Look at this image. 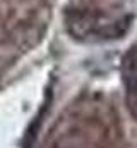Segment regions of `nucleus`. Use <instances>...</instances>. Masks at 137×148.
I'll return each instance as SVG.
<instances>
[{
    "instance_id": "nucleus-1",
    "label": "nucleus",
    "mask_w": 137,
    "mask_h": 148,
    "mask_svg": "<svg viewBox=\"0 0 137 148\" xmlns=\"http://www.w3.org/2000/svg\"><path fill=\"white\" fill-rule=\"evenodd\" d=\"M53 0H0V43L31 40L50 19Z\"/></svg>"
}]
</instances>
